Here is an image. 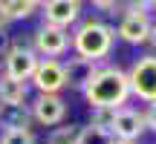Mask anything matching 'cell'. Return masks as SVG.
<instances>
[{"label": "cell", "instance_id": "1", "mask_svg": "<svg viewBox=\"0 0 156 144\" xmlns=\"http://www.w3.org/2000/svg\"><path fill=\"white\" fill-rule=\"evenodd\" d=\"M84 98H87L90 107H113V110L124 107V104H127V98H130L127 72L119 69V67L104 63V67L93 75V81L87 84Z\"/></svg>", "mask_w": 156, "mask_h": 144}, {"label": "cell", "instance_id": "2", "mask_svg": "<svg viewBox=\"0 0 156 144\" xmlns=\"http://www.w3.org/2000/svg\"><path fill=\"white\" fill-rule=\"evenodd\" d=\"M113 40H116V29L104 20H84L78 23L73 32V52L90 61H104L113 52Z\"/></svg>", "mask_w": 156, "mask_h": 144}, {"label": "cell", "instance_id": "3", "mask_svg": "<svg viewBox=\"0 0 156 144\" xmlns=\"http://www.w3.org/2000/svg\"><path fill=\"white\" fill-rule=\"evenodd\" d=\"M130 81V95L145 104L156 101V55H142L133 61V67L127 69Z\"/></svg>", "mask_w": 156, "mask_h": 144}, {"label": "cell", "instance_id": "4", "mask_svg": "<svg viewBox=\"0 0 156 144\" xmlns=\"http://www.w3.org/2000/svg\"><path fill=\"white\" fill-rule=\"evenodd\" d=\"M69 46H73L69 29L52 26V23H44V26L32 35V49L38 52L41 58H61V55L69 52Z\"/></svg>", "mask_w": 156, "mask_h": 144}, {"label": "cell", "instance_id": "5", "mask_svg": "<svg viewBox=\"0 0 156 144\" xmlns=\"http://www.w3.org/2000/svg\"><path fill=\"white\" fill-rule=\"evenodd\" d=\"M41 63V55L32 49V46H23V43H12V49L3 55V75L17 78V81H29L35 75Z\"/></svg>", "mask_w": 156, "mask_h": 144}, {"label": "cell", "instance_id": "6", "mask_svg": "<svg viewBox=\"0 0 156 144\" xmlns=\"http://www.w3.org/2000/svg\"><path fill=\"white\" fill-rule=\"evenodd\" d=\"M32 87L38 92H52V95H61V89L67 87V72H64V61L58 58H41L35 75L29 78Z\"/></svg>", "mask_w": 156, "mask_h": 144}, {"label": "cell", "instance_id": "7", "mask_svg": "<svg viewBox=\"0 0 156 144\" xmlns=\"http://www.w3.org/2000/svg\"><path fill=\"white\" fill-rule=\"evenodd\" d=\"M32 110V118L44 127H58V124L67 118V101L61 95H52V92H38V98L29 104Z\"/></svg>", "mask_w": 156, "mask_h": 144}, {"label": "cell", "instance_id": "8", "mask_svg": "<svg viewBox=\"0 0 156 144\" xmlns=\"http://www.w3.org/2000/svg\"><path fill=\"white\" fill-rule=\"evenodd\" d=\"M151 29H153L151 15H145V12H124L122 20H119L116 35L130 46H142L151 40Z\"/></svg>", "mask_w": 156, "mask_h": 144}, {"label": "cell", "instance_id": "9", "mask_svg": "<svg viewBox=\"0 0 156 144\" xmlns=\"http://www.w3.org/2000/svg\"><path fill=\"white\" fill-rule=\"evenodd\" d=\"M145 112L133 110V107H119L116 110V121H113L110 133L116 141H139L145 133Z\"/></svg>", "mask_w": 156, "mask_h": 144}, {"label": "cell", "instance_id": "10", "mask_svg": "<svg viewBox=\"0 0 156 144\" xmlns=\"http://www.w3.org/2000/svg\"><path fill=\"white\" fill-rule=\"evenodd\" d=\"M104 67V61H90V58H81V55H69L64 61V72H67V87L84 92L87 84L93 81V75Z\"/></svg>", "mask_w": 156, "mask_h": 144}, {"label": "cell", "instance_id": "11", "mask_svg": "<svg viewBox=\"0 0 156 144\" xmlns=\"http://www.w3.org/2000/svg\"><path fill=\"white\" fill-rule=\"evenodd\" d=\"M81 17V0H46L44 3V23L69 29Z\"/></svg>", "mask_w": 156, "mask_h": 144}, {"label": "cell", "instance_id": "12", "mask_svg": "<svg viewBox=\"0 0 156 144\" xmlns=\"http://www.w3.org/2000/svg\"><path fill=\"white\" fill-rule=\"evenodd\" d=\"M29 104H0V127L3 130H29L32 127Z\"/></svg>", "mask_w": 156, "mask_h": 144}, {"label": "cell", "instance_id": "13", "mask_svg": "<svg viewBox=\"0 0 156 144\" xmlns=\"http://www.w3.org/2000/svg\"><path fill=\"white\" fill-rule=\"evenodd\" d=\"M29 81H17L0 72V104H26Z\"/></svg>", "mask_w": 156, "mask_h": 144}, {"label": "cell", "instance_id": "14", "mask_svg": "<svg viewBox=\"0 0 156 144\" xmlns=\"http://www.w3.org/2000/svg\"><path fill=\"white\" fill-rule=\"evenodd\" d=\"M0 6H3L9 23L12 20H26V17L35 15V6L29 3V0H0Z\"/></svg>", "mask_w": 156, "mask_h": 144}, {"label": "cell", "instance_id": "15", "mask_svg": "<svg viewBox=\"0 0 156 144\" xmlns=\"http://www.w3.org/2000/svg\"><path fill=\"white\" fill-rule=\"evenodd\" d=\"M110 130H101V127H93V124H87V127L78 130V144H113Z\"/></svg>", "mask_w": 156, "mask_h": 144}, {"label": "cell", "instance_id": "16", "mask_svg": "<svg viewBox=\"0 0 156 144\" xmlns=\"http://www.w3.org/2000/svg\"><path fill=\"white\" fill-rule=\"evenodd\" d=\"M78 130L81 127H55L49 133V139H46V144H78Z\"/></svg>", "mask_w": 156, "mask_h": 144}, {"label": "cell", "instance_id": "17", "mask_svg": "<svg viewBox=\"0 0 156 144\" xmlns=\"http://www.w3.org/2000/svg\"><path fill=\"white\" fill-rule=\"evenodd\" d=\"M113 121H116V110L113 107H93V115H90V124L101 130H110Z\"/></svg>", "mask_w": 156, "mask_h": 144}, {"label": "cell", "instance_id": "18", "mask_svg": "<svg viewBox=\"0 0 156 144\" xmlns=\"http://www.w3.org/2000/svg\"><path fill=\"white\" fill-rule=\"evenodd\" d=\"M0 144H35V133L32 130H3Z\"/></svg>", "mask_w": 156, "mask_h": 144}, {"label": "cell", "instance_id": "19", "mask_svg": "<svg viewBox=\"0 0 156 144\" xmlns=\"http://www.w3.org/2000/svg\"><path fill=\"white\" fill-rule=\"evenodd\" d=\"M124 12H145V15H151L153 6H151V0H127L124 3Z\"/></svg>", "mask_w": 156, "mask_h": 144}, {"label": "cell", "instance_id": "20", "mask_svg": "<svg viewBox=\"0 0 156 144\" xmlns=\"http://www.w3.org/2000/svg\"><path fill=\"white\" fill-rule=\"evenodd\" d=\"M90 3H93L98 12H110V15H116V9H119L122 0H90Z\"/></svg>", "mask_w": 156, "mask_h": 144}, {"label": "cell", "instance_id": "21", "mask_svg": "<svg viewBox=\"0 0 156 144\" xmlns=\"http://www.w3.org/2000/svg\"><path fill=\"white\" fill-rule=\"evenodd\" d=\"M145 127L151 130V133H156V101H151L145 110Z\"/></svg>", "mask_w": 156, "mask_h": 144}, {"label": "cell", "instance_id": "22", "mask_svg": "<svg viewBox=\"0 0 156 144\" xmlns=\"http://www.w3.org/2000/svg\"><path fill=\"white\" fill-rule=\"evenodd\" d=\"M9 49H12V35L6 32V29H0V58H3Z\"/></svg>", "mask_w": 156, "mask_h": 144}, {"label": "cell", "instance_id": "23", "mask_svg": "<svg viewBox=\"0 0 156 144\" xmlns=\"http://www.w3.org/2000/svg\"><path fill=\"white\" fill-rule=\"evenodd\" d=\"M147 43H151V49H153V55H156V23H153V29H151V40H147Z\"/></svg>", "mask_w": 156, "mask_h": 144}, {"label": "cell", "instance_id": "24", "mask_svg": "<svg viewBox=\"0 0 156 144\" xmlns=\"http://www.w3.org/2000/svg\"><path fill=\"white\" fill-rule=\"evenodd\" d=\"M9 26V17H6V12H3V6H0V29H6Z\"/></svg>", "mask_w": 156, "mask_h": 144}, {"label": "cell", "instance_id": "25", "mask_svg": "<svg viewBox=\"0 0 156 144\" xmlns=\"http://www.w3.org/2000/svg\"><path fill=\"white\" fill-rule=\"evenodd\" d=\"M29 3H32V6H35V9H38V6H44V3H46V0H29Z\"/></svg>", "mask_w": 156, "mask_h": 144}, {"label": "cell", "instance_id": "26", "mask_svg": "<svg viewBox=\"0 0 156 144\" xmlns=\"http://www.w3.org/2000/svg\"><path fill=\"white\" fill-rule=\"evenodd\" d=\"M113 144H136V141H113Z\"/></svg>", "mask_w": 156, "mask_h": 144}, {"label": "cell", "instance_id": "27", "mask_svg": "<svg viewBox=\"0 0 156 144\" xmlns=\"http://www.w3.org/2000/svg\"><path fill=\"white\" fill-rule=\"evenodd\" d=\"M151 6H153V12H156V0H151Z\"/></svg>", "mask_w": 156, "mask_h": 144}]
</instances>
